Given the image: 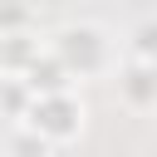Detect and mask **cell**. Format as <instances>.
I'll list each match as a JSON object with an SVG mask.
<instances>
[{
    "instance_id": "obj_9",
    "label": "cell",
    "mask_w": 157,
    "mask_h": 157,
    "mask_svg": "<svg viewBox=\"0 0 157 157\" xmlns=\"http://www.w3.org/2000/svg\"><path fill=\"white\" fill-rule=\"evenodd\" d=\"M25 5H5V29H25Z\"/></svg>"
},
{
    "instance_id": "obj_4",
    "label": "cell",
    "mask_w": 157,
    "mask_h": 157,
    "mask_svg": "<svg viewBox=\"0 0 157 157\" xmlns=\"http://www.w3.org/2000/svg\"><path fill=\"white\" fill-rule=\"evenodd\" d=\"M39 54H44V44L34 29H5V39H0V69L5 74H25Z\"/></svg>"
},
{
    "instance_id": "obj_8",
    "label": "cell",
    "mask_w": 157,
    "mask_h": 157,
    "mask_svg": "<svg viewBox=\"0 0 157 157\" xmlns=\"http://www.w3.org/2000/svg\"><path fill=\"white\" fill-rule=\"evenodd\" d=\"M128 59L157 64V15H147V20H137L128 29Z\"/></svg>"
},
{
    "instance_id": "obj_3",
    "label": "cell",
    "mask_w": 157,
    "mask_h": 157,
    "mask_svg": "<svg viewBox=\"0 0 157 157\" xmlns=\"http://www.w3.org/2000/svg\"><path fill=\"white\" fill-rule=\"evenodd\" d=\"M113 83H118L123 108H132V113H157V64L123 59V64L113 69Z\"/></svg>"
},
{
    "instance_id": "obj_1",
    "label": "cell",
    "mask_w": 157,
    "mask_h": 157,
    "mask_svg": "<svg viewBox=\"0 0 157 157\" xmlns=\"http://www.w3.org/2000/svg\"><path fill=\"white\" fill-rule=\"evenodd\" d=\"M49 49L64 59V69L74 78H103L118 69V49H113V34L98 25V20H69L49 34Z\"/></svg>"
},
{
    "instance_id": "obj_5",
    "label": "cell",
    "mask_w": 157,
    "mask_h": 157,
    "mask_svg": "<svg viewBox=\"0 0 157 157\" xmlns=\"http://www.w3.org/2000/svg\"><path fill=\"white\" fill-rule=\"evenodd\" d=\"M25 78H29V88H34V93H64V88H74V74L64 69V59H59L49 44H44V54L25 69Z\"/></svg>"
},
{
    "instance_id": "obj_2",
    "label": "cell",
    "mask_w": 157,
    "mask_h": 157,
    "mask_svg": "<svg viewBox=\"0 0 157 157\" xmlns=\"http://www.w3.org/2000/svg\"><path fill=\"white\" fill-rule=\"evenodd\" d=\"M83 118H88L83 98H78L74 88H64V93H39L25 123H29V128H34L44 142L64 147V142H78V132H83Z\"/></svg>"
},
{
    "instance_id": "obj_6",
    "label": "cell",
    "mask_w": 157,
    "mask_h": 157,
    "mask_svg": "<svg viewBox=\"0 0 157 157\" xmlns=\"http://www.w3.org/2000/svg\"><path fill=\"white\" fill-rule=\"evenodd\" d=\"M0 88H5V118H10V123H25L29 108H34V98H39V93L29 88V78H25V74H5Z\"/></svg>"
},
{
    "instance_id": "obj_7",
    "label": "cell",
    "mask_w": 157,
    "mask_h": 157,
    "mask_svg": "<svg viewBox=\"0 0 157 157\" xmlns=\"http://www.w3.org/2000/svg\"><path fill=\"white\" fill-rule=\"evenodd\" d=\"M54 142H44L29 123H10V137H5V157H49Z\"/></svg>"
}]
</instances>
